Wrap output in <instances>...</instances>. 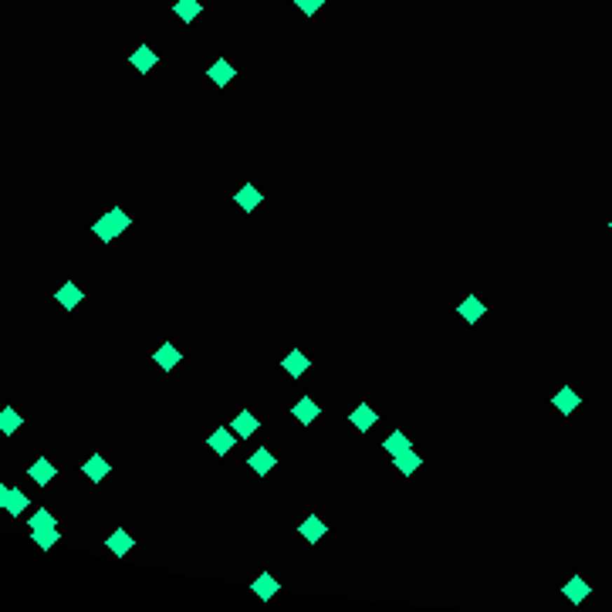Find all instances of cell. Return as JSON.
<instances>
[{
	"instance_id": "obj_4",
	"label": "cell",
	"mask_w": 612,
	"mask_h": 612,
	"mask_svg": "<svg viewBox=\"0 0 612 612\" xmlns=\"http://www.w3.org/2000/svg\"><path fill=\"white\" fill-rule=\"evenodd\" d=\"M281 369H285V372L291 376V379H301V376H305L308 369H311V359H308V355L301 352V348H291V352H287L285 359H281Z\"/></svg>"
},
{
	"instance_id": "obj_1",
	"label": "cell",
	"mask_w": 612,
	"mask_h": 612,
	"mask_svg": "<svg viewBox=\"0 0 612 612\" xmlns=\"http://www.w3.org/2000/svg\"><path fill=\"white\" fill-rule=\"evenodd\" d=\"M129 227H132V217L122 210V207H112L105 217H98L95 224H92V233H95L102 244H112L115 237H118V233H125Z\"/></svg>"
},
{
	"instance_id": "obj_15",
	"label": "cell",
	"mask_w": 612,
	"mask_h": 612,
	"mask_svg": "<svg viewBox=\"0 0 612 612\" xmlns=\"http://www.w3.org/2000/svg\"><path fill=\"white\" fill-rule=\"evenodd\" d=\"M562 595H565L572 606H578V602H585V599L592 595V589H589V582H585L582 575H572V578L562 585Z\"/></svg>"
},
{
	"instance_id": "obj_23",
	"label": "cell",
	"mask_w": 612,
	"mask_h": 612,
	"mask_svg": "<svg viewBox=\"0 0 612 612\" xmlns=\"http://www.w3.org/2000/svg\"><path fill=\"white\" fill-rule=\"evenodd\" d=\"M20 426H24V416H20L14 406H4V409H0V433H4V437H14Z\"/></svg>"
},
{
	"instance_id": "obj_28",
	"label": "cell",
	"mask_w": 612,
	"mask_h": 612,
	"mask_svg": "<svg viewBox=\"0 0 612 612\" xmlns=\"http://www.w3.org/2000/svg\"><path fill=\"white\" fill-rule=\"evenodd\" d=\"M294 4H298V11H301L305 18H311V14H318V11H322V4H325V0H294Z\"/></svg>"
},
{
	"instance_id": "obj_25",
	"label": "cell",
	"mask_w": 612,
	"mask_h": 612,
	"mask_svg": "<svg viewBox=\"0 0 612 612\" xmlns=\"http://www.w3.org/2000/svg\"><path fill=\"white\" fill-rule=\"evenodd\" d=\"M27 528L31 531H41V528H57V517L48 511V508H38L34 515L27 517Z\"/></svg>"
},
{
	"instance_id": "obj_6",
	"label": "cell",
	"mask_w": 612,
	"mask_h": 612,
	"mask_svg": "<svg viewBox=\"0 0 612 612\" xmlns=\"http://www.w3.org/2000/svg\"><path fill=\"white\" fill-rule=\"evenodd\" d=\"M55 301L61 308H64V311H75L78 305H81V301H85V291H81V287L75 285V281H64V285L57 287L55 291Z\"/></svg>"
},
{
	"instance_id": "obj_11",
	"label": "cell",
	"mask_w": 612,
	"mask_h": 612,
	"mask_svg": "<svg viewBox=\"0 0 612 612\" xmlns=\"http://www.w3.org/2000/svg\"><path fill=\"white\" fill-rule=\"evenodd\" d=\"M325 531H328V524H325V521H322L318 515H308L305 521L298 524V535L305 538L308 545H318V541L325 538Z\"/></svg>"
},
{
	"instance_id": "obj_8",
	"label": "cell",
	"mask_w": 612,
	"mask_h": 612,
	"mask_svg": "<svg viewBox=\"0 0 612 612\" xmlns=\"http://www.w3.org/2000/svg\"><path fill=\"white\" fill-rule=\"evenodd\" d=\"M230 430H233V433H237L240 440H250V437H254V433L261 430V420H257V416H254L250 409H240V413L233 416V423H230Z\"/></svg>"
},
{
	"instance_id": "obj_12",
	"label": "cell",
	"mask_w": 612,
	"mask_h": 612,
	"mask_svg": "<svg viewBox=\"0 0 612 612\" xmlns=\"http://www.w3.org/2000/svg\"><path fill=\"white\" fill-rule=\"evenodd\" d=\"M207 78H210V81L217 85V88H227L230 81L237 78V68L230 64L227 57H220V61H213L210 68H207Z\"/></svg>"
},
{
	"instance_id": "obj_7",
	"label": "cell",
	"mask_w": 612,
	"mask_h": 612,
	"mask_svg": "<svg viewBox=\"0 0 612 612\" xmlns=\"http://www.w3.org/2000/svg\"><path fill=\"white\" fill-rule=\"evenodd\" d=\"M552 406H555V409L562 413V416H572L575 409L582 406V396L575 393L572 386H562V389H558L555 396H552Z\"/></svg>"
},
{
	"instance_id": "obj_17",
	"label": "cell",
	"mask_w": 612,
	"mask_h": 612,
	"mask_svg": "<svg viewBox=\"0 0 612 612\" xmlns=\"http://www.w3.org/2000/svg\"><path fill=\"white\" fill-rule=\"evenodd\" d=\"M233 203H237V207H240L244 213H254L257 207H261V203H264V193L247 183V186H240V190L233 193Z\"/></svg>"
},
{
	"instance_id": "obj_5",
	"label": "cell",
	"mask_w": 612,
	"mask_h": 612,
	"mask_svg": "<svg viewBox=\"0 0 612 612\" xmlns=\"http://www.w3.org/2000/svg\"><path fill=\"white\" fill-rule=\"evenodd\" d=\"M81 474H85V477L92 480V484H102V480H105L109 474H112V463H109V460L102 457V454H92V457H88L85 463H81Z\"/></svg>"
},
{
	"instance_id": "obj_9",
	"label": "cell",
	"mask_w": 612,
	"mask_h": 612,
	"mask_svg": "<svg viewBox=\"0 0 612 612\" xmlns=\"http://www.w3.org/2000/svg\"><path fill=\"white\" fill-rule=\"evenodd\" d=\"M348 423H352V426H355L359 433H365V430H372V426L379 423V413H376V409H372L369 402H359V406H355V409L348 413Z\"/></svg>"
},
{
	"instance_id": "obj_13",
	"label": "cell",
	"mask_w": 612,
	"mask_h": 612,
	"mask_svg": "<svg viewBox=\"0 0 612 612\" xmlns=\"http://www.w3.org/2000/svg\"><path fill=\"white\" fill-rule=\"evenodd\" d=\"M153 362L159 365L163 372H170V369H176V365L183 362V352H179V348H176L172 342H163V345H159V348L153 352Z\"/></svg>"
},
{
	"instance_id": "obj_24",
	"label": "cell",
	"mask_w": 612,
	"mask_h": 612,
	"mask_svg": "<svg viewBox=\"0 0 612 612\" xmlns=\"http://www.w3.org/2000/svg\"><path fill=\"white\" fill-rule=\"evenodd\" d=\"M31 508V498L24 494V491H18V487H11V494H7V504H4V511L11 517H20L24 511Z\"/></svg>"
},
{
	"instance_id": "obj_14",
	"label": "cell",
	"mask_w": 612,
	"mask_h": 612,
	"mask_svg": "<svg viewBox=\"0 0 612 612\" xmlns=\"http://www.w3.org/2000/svg\"><path fill=\"white\" fill-rule=\"evenodd\" d=\"M27 477L34 480L38 487H48V484H51V480L57 477V467H55V463H51V460L38 457V460H34V463H31V467H27Z\"/></svg>"
},
{
	"instance_id": "obj_2",
	"label": "cell",
	"mask_w": 612,
	"mask_h": 612,
	"mask_svg": "<svg viewBox=\"0 0 612 612\" xmlns=\"http://www.w3.org/2000/svg\"><path fill=\"white\" fill-rule=\"evenodd\" d=\"M237 440H240V437H237L230 426H220V430H213L210 437H207V447H210L217 457H227L230 450L237 447Z\"/></svg>"
},
{
	"instance_id": "obj_16",
	"label": "cell",
	"mask_w": 612,
	"mask_h": 612,
	"mask_svg": "<svg viewBox=\"0 0 612 612\" xmlns=\"http://www.w3.org/2000/svg\"><path fill=\"white\" fill-rule=\"evenodd\" d=\"M129 64H132L135 72H142V75H146V72H153L156 64H159V55H156L149 44H139L132 55H129Z\"/></svg>"
},
{
	"instance_id": "obj_3",
	"label": "cell",
	"mask_w": 612,
	"mask_h": 612,
	"mask_svg": "<svg viewBox=\"0 0 612 612\" xmlns=\"http://www.w3.org/2000/svg\"><path fill=\"white\" fill-rule=\"evenodd\" d=\"M457 315L463 318V322H467V325H477L480 318L487 315V305L480 301L477 294H467V298H463V301L457 305Z\"/></svg>"
},
{
	"instance_id": "obj_22",
	"label": "cell",
	"mask_w": 612,
	"mask_h": 612,
	"mask_svg": "<svg viewBox=\"0 0 612 612\" xmlns=\"http://www.w3.org/2000/svg\"><path fill=\"white\" fill-rule=\"evenodd\" d=\"M172 14L183 20V24H193V20L203 14V4H200V0H176V4H172Z\"/></svg>"
},
{
	"instance_id": "obj_26",
	"label": "cell",
	"mask_w": 612,
	"mask_h": 612,
	"mask_svg": "<svg viewBox=\"0 0 612 612\" xmlns=\"http://www.w3.org/2000/svg\"><path fill=\"white\" fill-rule=\"evenodd\" d=\"M406 447H413V443H409V437H406L402 430H393V433L383 440V450L389 454V457H393V454H400V450H406Z\"/></svg>"
},
{
	"instance_id": "obj_29",
	"label": "cell",
	"mask_w": 612,
	"mask_h": 612,
	"mask_svg": "<svg viewBox=\"0 0 612 612\" xmlns=\"http://www.w3.org/2000/svg\"><path fill=\"white\" fill-rule=\"evenodd\" d=\"M7 494H11V487L0 480V511H4V504H7Z\"/></svg>"
},
{
	"instance_id": "obj_27",
	"label": "cell",
	"mask_w": 612,
	"mask_h": 612,
	"mask_svg": "<svg viewBox=\"0 0 612 612\" xmlns=\"http://www.w3.org/2000/svg\"><path fill=\"white\" fill-rule=\"evenodd\" d=\"M31 541H38L41 548H55L61 541V531L57 528H41V531H31Z\"/></svg>"
},
{
	"instance_id": "obj_18",
	"label": "cell",
	"mask_w": 612,
	"mask_h": 612,
	"mask_svg": "<svg viewBox=\"0 0 612 612\" xmlns=\"http://www.w3.org/2000/svg\"><path fill=\"white\" fill-rule=\"evenodd\" d=\"M291 416L301 423V426H308V423H315L318 416H322V406L311 400V396H305V400H298L294 406H291Z\"/></svg>"
},
{
	"instance_id": "obj_20",
	"label": "cell",
	"mask_w": 612,
	"mask_h": 612,
	"mask_svg": "<svg viewBox=\"0 0 612 612\" xmlns=\"http://www.w3.org/2000/svg\"><path fill=\"white\" fill-rule=\"evenodd\" d=\"M274 463H278V460H274V454H271L268 447H257V450H254V454L247 457V467L254 470V474H257V477L271 474V470H274Z\"/></svg>"
},
{
	"instance_id": "obj_21",
	"label": "cell",
	"mask_w": 612,
	"mask_h": 612,
	"mask_svg": "<svg viewBox=\"0 0 612 612\" xmlns=\"http://www.w3.org/2000/svg\"><path fill=\"white\" fill-rule=\"evenodd\" d=\"M250 592L261 595V599L268 602V599H274V595L281 592V582H278V578H274L271 572H261L257 578H254V582H250Z\"/></svg>"
},
{
	"instance_id": "obj_19",
	"label": "cell",
	"mask_w": 612,
	"mask_h": 612,
	"mask_svg": "<svg viewBox=\"0 0 612 612\" xmlns=\"http://www.w3.org/2000/svg\"><path fill=\"white\" fill-rule=\"evenodd\" d=\"M105 548H109L115 558H125L135 548V541H132V535H129L125 528H115L112 535H109V541H105Z\"/></svg>"
},
{
	"instance_id": "obj_30",
	"label": "cell",
	"mask_w": 612,
	"mask_h": 612,
	"mask_svg": "<svg viewBox=\"0 0 612 612\" xmlns=\"http://www.w3.org/2000/svg\"><path fill=\"white\" fill-rule=\"evenodd\" d=\"M609 230H612V220H609Z\"/></svg>"
},
{
	"instance_id": "obj_10",
	"label": "cell",
	"mask_w": 612,
	"mask_h": 612,
	"mask_svg": "<svg viewBox=\"0 0 612 612\" xmlns=\"http://www.w3.org/2000/svg\"><path fill=\"white\" fill-rule=\"evenodd\" d=\"M393 463H396V470H400L402 477H413V474L423 467V457L413 450V447H406L400 454H393Z\"/></svg>"
}]
</instances>
